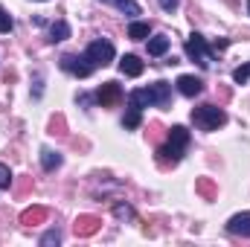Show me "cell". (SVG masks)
I'll return each instance as SVG.
<instances>
[{"label": "cell", "mask_w": 250, "mask_h": 247, "mask_svg": "<svg viewBox=\"0 0 250 247\" xmlns=\"http://www.w3.org/2000/svg\"><path fill=\"white\" fill-rule=\"evenodd\" d=\"M192 123L201 131H218L227 123V114L215 105H201V108H192Z\"/></svg>", "instance_id": "1"}, {"label": "cell", "mask_w": 250, "mask_h": 247, "mask_svg": "<svg viewBox=\"0 0 250 247\" xmlns=\"http://www.w3.org/2000/svg\"><path fill=\"white\" fill-rule=\"evenodd\" d=\"M84 56H87V62L93 64V67H108V64L114 62L117 50H114V44H111V41L99 38V41H90V44H87Z\"/></svg>", "instance_id": "2"}, {"label": "cell", "mask_w": 250, "mask_h": 247, "mask_svg": "<svg viewBox=\"0 0 250 247\" xmlns=\"http://www.w3.org/2000/svg\"><path fill=\"white\" fill-rule=\"evenodd\" d=\"M187 56L198 64V67H204V70L212 64V50L207 47L204 35H198V32H192V35L187 38Z\"/></svg>", "instance_id": "3"}, {"label": "cell", "mask_w": 250, "mask_h": 247, "mask_svg": "<svg viewBox=\"0 0 250 247\" xmlns=\"http://www.w3.org/2000/svg\"><path fill=\"white\" fill-rule=\"evenodd\" d=\"M62 70H67L76 79H87L93 73V64L87 62V56H62Z\"/></svg>", "instance_id": "4"}, {"label": "cell", "mask_w": 250, "mask_h": 247, "mask_svg": "<svg viewBox=\"0 0 250 247\" xmlns=\"http://www.w3.org/2000/svg\"><path fill=\"white\" fill-rule=\"evenodd\" d=\"M123 99V87L117 84V82H105L99 90H96V102L102 105V108H111V105H117Z\"/></svg>", "instance_id": "5"}, {"label": "cell", "mask_w": 250, "mask_h": 247, "mask_svg": "<svg viewBox=\"0 0 250 247\" xmlns=\"http://www.w3.org/2000/svg\"><path fill=\"white\" fill-rule=\"evenodd\" d=\"M148 93H151V105L169 108V102H172V84H169V82H154V84L148 87Z\"/></svg>", "instance_id": "6"}, {"label": "cell", "mask_w": 250, "mask_h": 247, "mask_svg": "<svg viewBox=\"0 0 250 247\" xmlns=\"http://www.w3.org/2000/svg\"><path fill=\"white\" fill-rule=\"evenodd\" d=\"M227 233H233V236H250V212H236L227 221Z\"/></svg>", "instance_id": "7"}, {"label": "cell", "mask_w": 250, "mask_h": 247, "mask_svg": "<svg viewBox=\"0 0 250 247\" xmlns=\"http://www.w3.org/2000/svg\"><path fill=\"white\" fill-rule=\"evenodd\" d=\"M178 90L192 99V96H198V93L204 90V82H201L198 76H181V79H178Z\"/></svg>", "instance_id": "8"}, {"label": "cell", "mask_w": 250, "mask_h": 247, "mask_svg": "<svg viewBox=\"0 0 250 247\" xmlns=\"http://www.w3.org/2000/svg\"><path fill=\"white\" fill-rule=\"evenodd\" d=\"M157 154H160V160H163V163H172V166L184 160V148H178V145H172V143L160 145V148H157Z\"/></svg>", "instance_id": "9"}, {"label": "cell", "mask_w": 250, "mask_h": 247, "mask_svg": "<svg viewBox=\"0 0 250 247\" xmlns=\"http://www.w3.org/2000/svg\"><path fill=\"white\" fill-rule=\"evenodd\" d=\"M120 70H123V76H131V79H137V76L143 73V62H140L137 56H123V62H120Z\"/></svg>", "instance_id": "10"}, {"label": "cell", "mask_w": 250, "mask_h": 247, "mask_svg": "<svg viewBox=\"0 0 250 247\" xmlns=\"http://www.w3.org/2000/svg\"><path fill=\"white\" fill-rule=\"evenodd\" d=\"M148 105H151V93H148V90H131V93H128V108L143 111V108H148Z\"/></svg>", "instance_id": "11"}, {"label": "cell", "mask_w": 250, "mask_h": 247, "mask_svg": "<svg viewBox=\"0 0 250 247\" xmlns=\"http://www.w3.org/2000/svg\"><path fill=\"white\" fill-rule=\"evenodd\" d=\"M99 3H108V6H114V9H120L125 15H140V3L137 0H99Z\"/></svg>", "instance_id": "12"}, {"label": "cell", "mask_w": 250, "mask_h": 247, "mask_svg": "<svg viewBox=\"0 0 250 247\" xmlns=\"http://www.w3.org/2000/svg\"><path fill=\"white\" fill-rule=\"evenodd\" d=\"M169 143L187 151V145H189V131H187V128H184V125H175V128L169 131Z\"/></svg>", "instance_id": "13"}, {"label": "cell", "mask_w": 250, "mask_h": 247, "mask_svg": "<svg viewBox=\"0 0 250 247\" xmlns=\"http://www.w3.org/2000/svg\"><path fill=\"white\" fill-rule=\"evenodd\" d=\"M166 53H169V38L166 35L148 38V56H166Z\"/></svg>", "instance_id": "14"}, {"label": "cell", "mask_w": 250, "mask_h": 247, "mask_svg": "<svg viewBox=\"0 0 250 247\" xmlns=\"http://www.w3.org/2000/svg\"><path fill=\"white\" fill-rule=\"evenodd\" d=\"M41 166H44L47 172L59 169V166H62V154H59V151H53V148H41Z\"/></svg>", "instance_id": "15"}, {"label": "cell", "mask_w": 250, "mask_h": 247, "mask_svg": "<svg viewBox=\"0 0 250 247\" xmlns=\"http://www.w3.org/2000/svg\"><path fill=\"white\" fill-rule=\"evenodd\" d=\"M67 38H70V23H67V21H56V23L50 26V41L59 44V41H67Z\"/></svg>", "instance_id": "16"}, {"label": "cell", "mask_w": 250, "mask_h": 247, "mask_svg": "<svg viewBox=\"0 0 250 247\" xmlns=\"http://www.w3.org/2000/svg\"><path fill=\"white\" fill-rule=\"evenodd\" d=\"M128 38H131V41H146V38H148V23H146V21H131Z\"/></svg>", "instance_id": "17"}, {"label": "cell", "mask_w": 250, "mask_h": 247, "mask_svg": "<svg viewBox=\"0 0 250 247\" xmlns=\"http://www.w3.org/2000/svg\"><path fill=\"white\" fill-rule=\"evenodd\" d=\"M140 114H143V111H137V108H128V111H125V117H123V125L128 128V131H134V128L140 125V120H143Z\"/></svg>", "instance_id": "18"}, {"label": "cell", "mask_w": 250, "mask_h": 247, "mask_svg": "<svg viewBox=\"0 0 250 247\" xmlns=\"http://www.w3.org/2000/svg\"><path fill=\"white\" fill-rule=\"evenodd\" d=\"M93 230H96V218H79V221H76V233H84V236H87V233H93Z\"/></svg>", "instance_id": "19"}, {"label": "cell", "mask_w": 250, "mask_h": 247, "mask_svg": "<svg viewBox=\"0 0 250 247\" xmlns=\"http://www.w3.org/2000/svg\"><path fill=\"white\" fill-rule=\"evenodd\" d=\"M248 79H250V62L242 64V67H236V73H233V82L236 84H248Z\"/></svg>", "instance_id": "20"}, {"label": "cell", "mask_w": 250, "mask_h": 247, "mask_svg": "<svg viewBox=\"0 0 250 247\" xmlns=\"http://www.w3.org/2000/svg\"><path fill=\"white\" fill-rule=\"evenodd\" d=\"M59 242H62V233L59 230H47L41 236V247H53V245H59Z\"/></svg>", "instance_id": "21"}, {"label": "cell", "mask_w": 250, "mask_h": 247, "mask_svg": "<svg viewBox=\"0 0 250 247\" xmlns=\"http://www.w3.org/2000/svg\"><path fill=\"white\" fill-rule=\"evenodd\" d=\"M114 215L123 218V221H131V218H134V209H131L128 204H114Z\"/></svg>", "instance_id": "22"}, {"label": "cell", "mask_w": 250, "mask_h": 247, "mask_svg": "<svg viewBox=\"0 0 250 247\" xmlns=\"http://www.w3.org/2000/svg\"><path fill=\"white\" fill-rule=\"evenodd\" d=\"M12 26H15V21H12V15L0 6V32H12Z\"/></svg>", "instance_id": "23"}, {"label": "cell", "mask_w": 250, "mask_h": 247, "mask_svg": "<svg viewBox=\"0 0 250 247\" xmlns=\"http://www.w3.org/2000/svg\"><path fill=\"white\" fill-rule=\"evenodd\" d=\"M44 215H47V212H44L41 206H38V209H26V212H23V224H29V221H38V218H44Z\"/></svg>", "instance_id": "24"}, {"label": "cell", "mask_w": 250, "mask_h": 247, "mask_svg": "<svg viewBox=\"0 0 250 247\" xmlns=\"http://www.w3.org/2000/svg\"><path fill=\"white\" fill-rule=\"evenodd\" d=\"M9 184H12V172H9V166L0 163V189H9Z\"/></svg>", "instance_id": "25"}, {"label": "cell", "mask_w": 250, "mask_h": 247, "mask_svg": "<svg viewBox=\"0 0 250 247\" xmlns=\"http://www.w3.org/2000/svg\"><path fill=\"white\" fill-rule=\"evenodd\" d=\"M178 3H181V0H160V9H163V12H175Z\"/></svg>", "instance_id": "26"}, {"label": "cell", "mask_w": 250, "mask_h": 247, "mask_svg": "<svg viewBox=\"0 0 250 247\" xmlns=\"http://www.w3.org/2000/svg\"><path fill=\"white\" fill-rule=\"evenodd\" d=\"M227 44H230V41H215V44H212V50H227Z\"/></svg>", "instance_id": "27"}, {"label": "cell", "mask_w": 250, "mask_h": 247, "mask_svg": "<svg viewBox=\"0 0 250 247\" xmlns=\"http://www.w3.org/2000/svg\"><path fill=\"white\" fill-rule=\"evenodd\" d=\"M248 12H250V0H248Z\"/></svg>", "instance_id": "28"}]
</instances>
